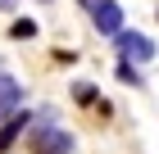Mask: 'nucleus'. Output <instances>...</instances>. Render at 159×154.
Listing matches in <instances>:
<instances>
[{"mask_svg":"<svg viewBox=\"0 0 159 154\" xmlns=\"http://www.w3.org/2000/svg\"><path fill=\"white\" fill-rule=\"evenodd\" d=\"M27 127H32V113H27V109H18L14 118H5V122H0V154L9 150V145L18 141V136H23Z\"/></svg>","mask_w":159,"mask_h":154,"instance_id":"nucleus-5","label":"nucleus"},{"mask_svg":"<svg viewBox=\"0 0 159 154\" xmlns=\"http://www.w3.org/2000/svg\"><path fill=\"white\" fill-rule=\"evenodd\" d=\"M73 100L77 104H91V100H96V86L91 82H73Z\"/></svg>","mask_w":159,"mask_h":154,"instance_id":"nucleus-6","label":"nucleus"},{"mask_svg":"<svg viewBox=\"0 0 159 154\" xmlns=\"http://www.w3.org/2000/svg\"><path fill=\"white\" fill-rule=\"evenodd\" d=\"M118 77H123V82H132V86H141V73H136L127 59H118Z\"/></svg>","mask_w":159,"mask_h":154,"instance_id":"nucleus-8","label":"nucleus"},{"mask_svg":"<svg viewBox=\"0 0 159 154\" xmlns=\"http://www.w3.org/2000/svg\"><path fill=\"white\" fill-rule=\"evenodd\" d=\"M18 104H23V86L14 82L9 73H0V122L14 118V113H18Z\"/></svg>","mask_w":159,"mask_h":154,"instance_id":"nucleus-4","label":"nucleus"},{"mask_svg":"<svg viewBox=\"0 0 159 154\" xmlns=\"http://www.w3.org/2000/svg\"><path fill=\"white\" fill-rule=\"evenodd\" d=\"M27 150L32 154H73V136L64 127H55L50 118H41L32 127V136H27Z\"/></svg>","mask_w":159,"mask_h":154,"instance_id":"nucleus-1","label":"nucleus"},{"mask_svg":"<svg viewBox=\"0 0 159 154\" xmlns=\"http://www.w3.org/2000/svg\"><path fill=\"white\" fill-rule=\"evenodd\" d=\"M9 32L18 36V41H23V36H37V23H32V18H18V23H14Z\"/></svg>","mask_w":159,"mask_h":154,"instance_id":"nucleus-7","label":"nucleus"},{"mask_svg":"<svg viewBox=\"0 0 159 154\" xmlns=\"http://www.w3.org/2000/svg\"><path fill=\"white\" fill-rule=\"evenodd\" d=\"M9 5H14V0H0V9H9Z\"/></svg>","mask_w":159,"mask_h":154,"instance_id":"nucleus-9","label":"nucleus"},{"mask_svg":"<svg viewBox=\"0 0 159 154\" xmlns=\"http://www.w3.org/2000/svg\"><path fill=\"white\" fill-rule=\"evenodd\" d=\"M114 46H118V55H123L127 64H150V59H155V41L141 36V32H127V27L114 36Z\"/></svg>","mask_w":159,"mask_h":154,"instance_id":"nucleus-2","label":"nucleus"},{"mask_svg":"<svg viewBox=\"0 0 159 154\" xmlns=\"http://www.w3.org/2000/svg\"><path fill=\"white\" fill-rule=\"evenodd\" d=\"M91 18H96L100 32H109V36L123 32V9H118V0H91Z\"/></svg>","mask_w":159,"mask_h":154,"instance_id":"nucleus-3","label":"nucleus"}]
</instances>
